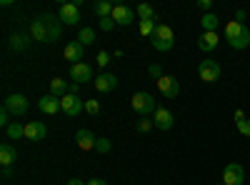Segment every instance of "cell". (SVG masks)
I'll use <instances>...</instances> for the list:
<instances>
[{
	"mask_svg": "<svg viewBox=\"0 0 250 185\" xmlns=\"http://www.w3.org/2000/svg\"><path fill=\"white\" fill-rule=\"evenodd\" d=\"M62 33V23H60V18L50 15V13H43V15H38L33 20V25H30V38L35 40V43H55V40L60 38Z\"/></svg>",
	"mask_w": 250,
	"mask_h": 185,
	"instance_id": "obj_1",
	"label": "cell"
},
{
	"mask_svg": "<svg viewBox=\"0 0 250 185\" xmlns=\"http://www.w3.org/2000/svg\"><path fill=\"white\" fill-rule=\"evenodd\" d=\"M150 43H153L155 50L168 53V50L175 45V33H173V28H170V25H165V23H158L155 33L150 35Z\"/></svg>",
	"mask_w": 250,
	"mask_h": 185,
	"instance_id": "obj_2",
	"label": "cell"
},
{
	"mask_svg": "<svg viewBox=\"0 0 250 185\" xmlns=\"http://www.w3.org/2000/svg\"><path fill=\"white\" fill-rule=\"evenodd\" d=\"M130 105H133V110H135L140 118H150V115H155V110H158L155 98H153L150 93H135L133 100H130Z\"/></svg>",
	"mask_w": 250,
	"mask_h": 185,
	"instance_id": "obj_3",
	"label": "cell"
},
{
	"mask_svg": "<svg viewBox=\"0 0 250 185\" xmlns=\"http://www.w3.org/2000/svg\"><path fill=\"white\" fill-rule=\"evenodd\" d=\"M3 105L8 108V113H10L13 118H20V115H25V113H28L30 103H28V98H25V95L13 93V95H8V98H5V103H3Z\"/></svg>",
	"mask_w": 250,
	"mask_h": 185,
	"instance_id": "obj_4",
	"label": "cell"
},
{
	"mask_svg": "<svg viewBox=\"0 0 250 185\" xmlns=\"http://www.w3.org/2000/svg\"><path fill=\"white\" fill-rule=\"evenodd\" d=\"M198 75L203 83H218L220 80V65H218V60H200V65H198Z\"/></svg>",
	"mask_w": 250,
	"mask_h": 185,
	"instance_id": "obj_5",
	"label": "cell"
},
{
	"mask_svg": "<svg viewBox=\"0 0 250 185\" xmlns=\"http://www.w3.org/2000/svg\"><path fill=\"white\" fill-rule=\"evenodd\" d=\"M60 105H62V113H65L68 118H78L83 110H85V100H80L78 95L68 93V95L60 98Z\"/></svg>",
	"mask_w": 250,
	"mask_h": 185,
	"instance_id": "obj_6",
	"label": "cell"
},
{
	"mask_svg": "<svg viewBox=\"0 0 250 185\" xmlns=\"http://www.w3.org/2000/svg\"><path fill=\"white\" fill-rule=\"evenodd\" d=\"M225 185H243L245 183V170L240 163H228L223 168V178H220Z\"/></svg>",
	"mask_w": 250,
	"mask_h": 185,
	"instance_id": "obj_7",
	"label": "cell"
},
{
	"mask_svg": "<svg viewBox=\"0 0 250 185\" xmlns=\"http://www.w3.org/2000/svg\"><path fill=\"white\" fill-rule=\"evenodd\" d=\"M158 90H160V95H163L165 100H175L178 93H180V83H178L173 75H163V78L158 80Z\"/></svg>",
	"mask_w": 250,
	"mask_h": 185,
	"instance_id": "obj_8",
	"label": "cell"
},
{
	"mask_svg": "<svg viewBox=\"0 0 250 185\" xmlns=\"http://www.w3.org/2000/svg\"><path fill=\"white\" fill-rule=\"evenodd\" d=\"M58 18L62 25H78L80 23V8L75 3H62L58 10Z\"/></svg>",
	"mask_w": 250,
	"mask_h": 185,
	"instance_id": "obj_9",
	"label": "cell"
},
{
	"mask_svg": "<svg viewBox=\"0 0 250 185\" xmlns=\"http://www.w3.org/2000/svg\"><path fill=\"white\" fill-rule=\"evenodd\" d=\"M70 78L80 85V83H90V80H95L98 75L93 73V65H88V63H75V65H70Z\"/></svg>",
	"mask_w": 250,
	"mask_h": 185,
	"instance_id": "obj_10",
	"label": "cell"
},
{
	"mask_svg": "<svg viewBox=\"0 0 250 185\" xmlns=\"http://www.w3.org/2000/svg\"><path fill=\"white\" fill-rule=\"evenodd\" d=\"M38 108L43 110L45 115H58V113L62 110L60 98H58V95H53V93H48V95H43V98H38Z\"/></svg>",
	"mask_w": 250,
	"mask_h": 185,
	"instance_id": "obj_11",
	"label": "cell"
},
{
	"mask_svg": "<svg viewBox=\"0 0 250 185\" xmlns=\"http://www.w3.org/2000/svg\"><path fill=\"white\" fill-rule=\"evenodd\" d=\"M45 135H48V128H45L40 120H30L28 125H25V140H30V143L45 140Z\"/></svg>",
	"mask_w": 250,
	"mask_h": 185,
	"instance_id": "obj_12",
	"label": "cell"
},
{
	"mask_svg": "<svg viewBox=\"0 0 250 185\" xmlns=\"http://www.w3.org/2000/svg\"><path fill=\"white\" fill-rule=\"evenodd\" d=\"M153 123H155L158 130H170V128L175 125V115H173L168 108H158L155 115H153Z\"/></svg>",
	"mask_w": 250,
	"mask_h": 185,
	"instance_id": "obj_13",
	"label": "cell"
},
{
	"mask_svg": "<svg viewBox=\"0 0 250 185\" xmlns=\"http://www.w3.org/2000/svg\"><path fill=\"white\" fill-rule=\"evenodd\" d=\"M93 83H95V90H98V93H110V90L118 88V78H115L113 73H100Z\"/></svg>",
	"mask_w": 250,
	"mask_h": 185,
	"instance_id": "obj_14",
	"label": "cell"
},
{
	"mask_svg": "<svg viewBox=\"0 0 250 185\" xmlns=\"http://www.w3.org/2000/svg\"><path fill=\"white\" fill-rule=\"evenodd\" d=\"M118 25H130L133 20H135V10L128 8V5H115L113 8V15H110Z\"/></svg>",
	"mask_w": 250,
	"mask_h": 185,
	"instance_id": "obj_15",
	"label": "cell"
},
{
	"mask_svg": "<svg viewBox=\"0 0 250 185\" xmlns=\"http://www.w3.org/2000/svg\"><path fill=\"white\" fill-rule=\"evenodd\" d=\"M83 55H85V48H83L78 40H73V43H68L65 45V50H62V58L65 60H70V65H75V63H83Z\"/></svg>",
	"mask_w": 250,
	"mask_h": 185,
	"instance_id": "obj_16",
	"label": "cell"
},
{
	"mask_svg": "<svg viewBox=\"0 0 250 185\" xmlns=\"http://www.w3.org/2000/svg\"><path fill=\"white\" fill-rule=\"evenodd\" d=\"M95 143H98V138L90 133V130H78L75 133V145L80 148V150H95Z\"/></svg>",
	"mask_w": 250,
	"mask_h": 185,
	"instance_id": "obj_17",
	"label": "cell"
},
{
	"mask_svg": "<svg viewBox=\"0 0 250 185\" xmlns=\"http://www.w3.org/2000/svg\"><path fill=\"white\" fill-rule=\"evenodd\" d=\"M30 43H33L30 35H25V33H13L8 45H10V50H15V53H23V50L30 48Z\"/></svg>",
	"mask_w": 250,
	"mask_h": 185,
	"instance_id": "obj_18",
	"label": "cell"
},
{
	"mask_svg": "<svg viewBox=\"0 0 250 185\" xmlns=\"http://www.w3.org/2000/svg\"><path fill=\"white\" fill-rule=\"evenodd\" d=\"M218 43H220L218 33H203V35H200V40H198V48H200L203 53H210V50H215V48H218Z\"/></svg>",
	"mask_w": 250,
	"mask_h": 185,
	"instance_id": "obj_19",
	"label": "cell"
},
{
	"mask_svg": "<svg viewBox=\"0 0 250 185\" xmlns=\"http://www.w3.org/2000/svg\"><path fill=\"white\" fill-rule=\"evenodd\" d=\"M15 160H18L15 148L10 145V143H3V145H0V163H3V168H10Z\"/></svg>",
	"mask_w": 250,
	"mask_h": 185,
	"instance_id": "obj_20",
	"label": "cell"
},
{
	"mask_svg": "<svg viewBox=\"0 0 250 185\" xmlns=\"http://www.w3.org/2000/svg\"><path fill=\"white\" fill-rule=\"evenodd\" d=\"M200 25H203V33H218V25H220V18L215 13H205L200 18Z\"/></svg>",
	"mask_w": 250,
	"mask_h": 185,
	"instance_id": "obj_21",
	"label": "cell"
},
{
	"mask_svg": "<svg viewBox=\"0 0 250 185\" xmlns=\"http://www.w3.org/2000/svg\"><path fill=\"white\" fill-rule=\"evenodd\" d=\"M50 93L58 95V98L68 95V93H70V83H68V80H62V78H53V80H50Z\"/></svg>",
	"mask_w": 250,
	"mask_h": 185,
	"instance_id": "obj_22",
	"label": "cell"
},
{
	"mask_svg": "<svg viewBox=\"0 0 250 185\" xmlns=\"http://www.w3.org/2000/svg\"><path fill=\"white\" fill-rule=\"evenodd\" d=\"M245 30V23H238V20H230V23H228L225 25V40H228V43H233V40L240 35Z\"/></svg>",
	"mask_w": 250,
	"mask_h": 185,
	"instance_id": "obj_23",
	"label": "cell"
},
{
	"mask_svg": "<svg viewBox=\"0 0 250 185\" xmlns=\"http://www.w3.org/2000/svg\"><path fill=\"white\" fill-rule=\"evenodd\" d=\"M228 45H230L233 50H245V48L250 45V28L245 25V30H243V33H240V35L233 40V43H228Z\"/></svg>",
	"mask_w": 250,
	"mask_h": 185,
	"instance_id": "obj_24",
	"label": "cell"
},
{
	"mask_svg": "<svg viewBox=\"0 0 250 185\" xmlns=\"http://www.w3.org/2000/svg\"><path fill=\"white\" fill-rule=\"evenodd\" d=\"M113 8H115V5H110L108 0H98V3L93 5V13L103 20V18H110V15H113Z\"/></svg>",
	"mask_w": 250,
	"mask_h": 185,
	"instance_id": "obj_25",
	"label": "cell"
},
{
	"mask_svg": "<svg viewBox=\"0 0 250 185\" xmlns=\"http://www.w3.org/2000/svg\"><path fill=\"white\" fill-rule=\"evenodd\" d=\"M5 133H8L10 140H20V138H25V125H23V123H18V120H13L10 125L5 128Z\"/></svg>",
	"mask_w": 250,
	"mask_h": 185,
	"instance_id": "obj_26",
	"label": "cell"
},
{
	"mask_svg": "<svg viewBox=\"0 0 250 185\" xmlns=\"http://www.w3.org/2000/svg\"><path fill=\"white\" fill-rule=\"evenodd\" d=\"M135 15H138L140 20H158L155 8H153V5H148V3H140V5L135 8Z\"/></svg>",
	"mask_w": 250,
	"mask_h": 185,
	"instance_id": "obj_27",
	"label": "cell"
},
{
	"mask_svg": "<svg viewBox=\"0 0 250 185\" xmlns=\"http://www.w3.org/2000/svg\"><path fill=\"white\" fill-rule=\"evenodd\" d=\"M78 43H80L83 48H85V45H93V43H95V30H93V28H80Z\"/></svg>",
	"mask_w": 250,
	"mask_h": 185,
	"instance_id": "obj_28",
	"label": "cell"
},
{
	"mask_svg": "<svg viewBox=\"0 0 250 185\" xmlns=\"http://www.w3.org/2000/svg\"><path fill=\"white\" fill-rule=\"evenodd\" d=\"M155 28H158V23H155V20H140V23H138V30H140V35H153L155 33Z\"/></svg>",
	"mask_w": 250,
	"mask_h": 185,
	"instance_id": "obj_29",
	"label": "cell"
},
{
	"mask_svg": "<svg viewBox=\"0 0 250 185\" xmlns=\"http://www.w3.org/2000/svg\"><path fill=\"white\" fill-rule=\"evenodd\" d=\"M153 128H155L153 118H140V120L135 123V130H138V133H150Z\"/></svg>",
	"mask_w": 250,
	"mask_h": 185,
	"instance_id": "obj_30",
	"label": "cell"
},
{
	"mask_svg": "<svg viewBox=\"0 0 250 185\" xmlns=\"http://www.w3.org/2000/svg\"><path fill=\"white\" fill-rule=\"evenodd\" d=\"M235 128H238V133H240V135L250 138V118H245V120H238V123H235Z\"/></svg>",
	"mask_w": 250,
	"mask_h": 185,
	"instance_id": "obj_31",
	"label": "cell"
},
{
	"mask_svg": "<svg viewBox=\"0 0 250 185\" xmlns=\"http://www.w3.org/2000/svg\"><path fill=\"white\" fill-rule=\"evenodd\" d=\"M95 150H98V153H110V140H108V138H98Z\"/></svg>",
	"mask_w": 250,
	"mask_h": 185,
	"instance_id": "obj_32",
	"label": "cell"
},
{
	"mask_svg": "<svg viewBox=\"0 0 250 185\" xmlns=\"http://www.w3.org/2000/svg\"><path fill=\"white\" fill-rule=\"evenodd\" d=\"M85 113L88 115H98L100 113V103L98 100H85Z\"/></svg>",
	"mask_w": 250,
	"mask_h": 185,
	"instance_id": "obj_33",
	"label": "cell"
},
{
	"mask_svg": "<svg viewBox=\"0 0 250 185\" xmlns=\"http://www.w3.org/2000/svg\"><path fill=\"white\" fill-rule=\"evenodd\" d=\"M95 63H98L100 68H105V65L110 63V53H108V50H100V53H98V58H95Z\"/></svg>",
	"mask_w": 250,
	"mask_h": 185,
	"instance_id": "obj_34",
	"label": "cell"
},
{
	"mask_svg": "<svg viewBox=\"0 0 250 185\" xmlns=\"http://www.w3.org/2000/svg\"><path fill=\"white\" fill-rule=\"evenodd\" d=\"M115 25H118V23H115L113 18H103V20H100V30H105V33H110Z\"/></svg>",
	"mask_w": 250,
	"mask_h": 185,
	"instance_id": "obj_35",
	"label": "cell"
},
{
	"mask_svg": "<svg viewBox=\"0 0 250 185\" xmlns=\"http://www.w3.org/2000/svg\"><path fill=\"white\" fill-rule=\"evenodd\" d=\"M148 73H150V75H153L155 80H160V78H163V68H160L158 63H153V65L148 68Z\"/></svg>",
	"mask_w": 250,
	"mask_h": 185,
	"instance_id": "obj_36",
	"label": "cell"
},
{
	"mask_svg": "<svg viewBox=\"0 0 250 185\" xmlns=\"http://www.w3.org/2000/svg\"><path fill=\"white\" fill-rule=\"evenodd\" d=\"M8 118H10V113H8V108L3 105V110H0V125H5V128H8V125H10V120H8Z\"/></svg>",
	"mask_w": 250,
	"mask_h": 185,
	"instance_id": "obj_37",
	"label": "cell"
},
{
	"mask_svg": "<svg viewBox=\"0 0 250 185\" xmlns=\"http://www.w3.org/2000/svg\"><path fill=\"white\" fill-rule=\"evenodd\" d=\"M198 8L205 10V13H210V0H198Z\"/></svg>",
	"mask_w": 250,
	"mask_h": 185,
	"instance_id": "obj_38",
	"label": "cell"
},
{
	"mask_svg": "<svg viewBox=\"0 0 250 185\" xmlns=\"http://www.w3.org/2000/svg\"><path fill=\"white\" fill-rule=\"evenodd\" d=\"M245 18H248V13H245V10H238V13H235V20H238V23H243Z\"/></svg>",
	"mask_w": 250,
	"mask_h": 185,
	"instance_id": "obj_39",
	"label": "cell"
},
{
	"mask_svg": "<svg viewBox=\"0 0 250 185\" xmlns=\"http://www.w3.org/2000/svg\"><path fill=\"white\" fill-rule=\"evenodd\" d=\"M88 185H108L103 178H93V180H88Z\"/></svg>",
	"mask_w": 250,
	"mask_h": 185,
	"instance_id": "obj_40",
	"label": "cell"
},
{
	"mask_svg": "<svg viewBox=\"0 0 250 185\" xmlns=\"http://www.w3.org/2000/svg\"><path fill=\"white\" fill-rule=\"evenodd\" d=\"M68 185H88V183H83V180H78V178H73V180H68Z\"/></svg>",
	"mask_w": 250,
	"mask_h": 185,
	"instance_id": "obj_41",
	"label": "cell"
},
{
	"mask_svg": "<svg viewBox=\"0 0 250 185\" xmlns=\"http://www.w3.org/2000/svg\"><path fill=\"white\" fill-rule=\"evenodd\" d=\"M238 120H245V113H243V110H235V123H238Z\"/></svg>",
	"mask_w": 250,
	"mask_h": 185,
	"instance_id": "obj_42",
	"label": "cell"
},
{
	"mask_svg": "<svg viewBox=\"0 0 250 185\" xmlns=\"http://www.w3.org/2000/svg\"><path fill=\"white\" fill-rule=\"evenodd\" d=\"M3 178H13V168H3Z\"/></svg>",
	"mask_w": 250,
	"mask_h": 185,
	"instance_id": "obj_43",
	"label": "cell"
},
{
	"mask_svg": "<svg viewBox=\"0 0 250 185\" xmlns=\"http://www.w3.org/2000/svg\"><path fill=\"white\" fill-rule=\"evenodd\" d=\"M215 185H225V183H223V180H220V183H215Z\"/></svg>",
	"mask_w": 250,
	"mask_h": 185,
	"instance_id": "obj_44",
	"label": "cell"
}]
</instances>
